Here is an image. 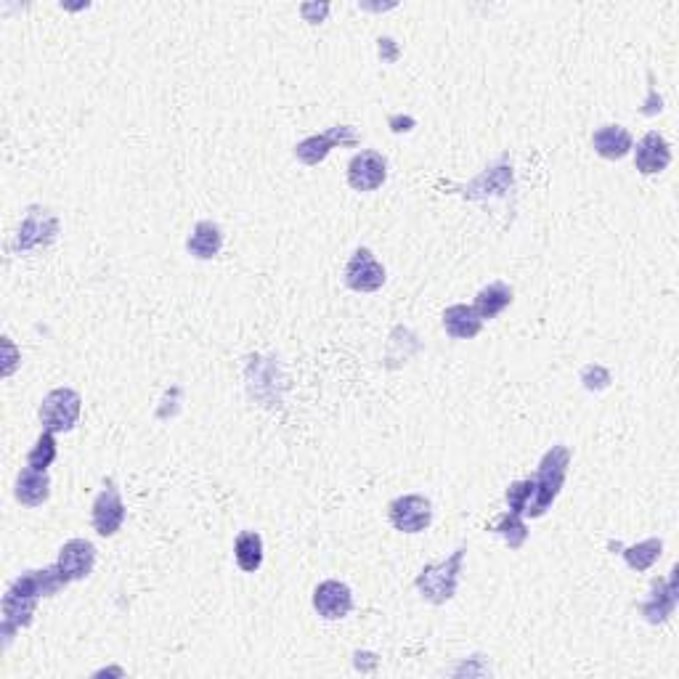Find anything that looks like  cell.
<instances>
[{
  "label": "cell",
  "mask_w": 679,
  "mask_h": 679,
  "mask_svg": "<svg viewBox=\"0 0 679 679\" xmlns=\"http://www.w3.org/2000/svg\"><path fill=\"white\" fill-rule=\"evenodd\" d=\"M67 584L69 581L64 579L56 565L43 568V571H27L19 579L11 581V587L3 595V634L11 637L16 629L30 626L40 597H54Z\"/></svg>",
  "instance_id": "1"
},
{
  "label": "cell",
  "mask_w": 679,
  "mask_h": 679,
  "mask_svg": "<svg viewBox=\"0 0 679 679\" xmlns=\"http://www.w3.org/2000/svg\"><path fill=\"white\" fill-rule=\"evenodd\" d=\"M568 465H571V449L568 446H552L544 459L539 462V470L534 475V496L528 504L526 515L528 518H542L544 512L550 510L552 502L557 499L560 489H563L565 475H568Z\"/></svg>",
  "instance_id": "2"
},
{
  "label": "cell",
  "mask_w": 679,
  "mask_h": 679,
  "mask_svg": "<svg viewBox=\"0 0 679 679\" xmlns=\"http://www.w3.org/2000/svg\"><path fill=\"white\" fill-rule=\"evenodd\" d=\"M465 547L454 550V555L443 563H430L422 568L417 576V589L420 595L433 605L449 603L451 597L457 595L459 587V573H462V560H465Z\"/></svg>",
  "instance_id": "3"
},
{
  "label": "cell",
  "mask_w": 679,
  "mask_h": 679,
  "mask_svg": "<svg viewBox=\"0 0 679 679\" xmlns=\"http://www.w3.org/2000/svg\"><path fill=\"white\" fill-rule=\"evenodd\" d=\"M83 412V398L72 388L51 390L40 404V425L48 433H69Z\"/></svg>",
  "instance_id": "4"
},
{
  "label": "cell",
  "mask_w": 679,
  "mask_h": 679,
  "mask_svg": "<svg viewBox=\"0 0 679 679\" xmlns=\"http://www.w3.org/2000/svg\"><path fill=\"white\" fill-rule=\"evenodd\" d=\"M388 518L401 534H422L433 523V504L420 494L398 496L388 504Z\"/></svg>",
  "instance_id": "5"
},
{
  "label": "cell",
  "mask_w": 679,
  "mask_h": 679,
  "mask_svg": "<svg viewBox=\"0 0 679 679\" xmlns=\"http://www.w3.org/2000/svg\"><path fill=\"white\" fill-rule=\"evenodd\" d=\"M359 144V133L351 128V125H335L329 128L327 133H319V136H311L306 141H300L295 146V157H298L303 165H319V162L327 160V154L337 146H356Z\"/></svg>",
  "instance_id": "6"
},
{
  "label": "cell",
  "mask_w": 679,
  "mask_h": 679,
  "mask_svg": "<svg viewBox=\"0 0 679 679\" xmlns=\"http://www.w3.org/2000/svg\"><path fill=\"white\" fill-rule=\"evenodd\" d=\"M345 284L353 292H377L385 284V266L369 247H359L345 266Z\"/></svg>",
  "instance_id": "7"
},
{
  "label": "cell",
  "mask_w": 679,
  "mask_h": 679,
  "mask_svg": "<svg viewBox=\"0 0 679 679\" xmlns=\"http://www.w3.org/2000/svg\"><path fill=\"white\" fill-rule=\"evenodd\" d=\"M91 523L99 536H115L125 523V502L115 483L107 481L101 494L93 499Z\"/></svg>",
  "instance_id": "8"
},
{
  "label": "cell",
  "mask_w": 679,
  "mask_h": 679,
  "mask_svg": "<svg viewBox=\"0 0 679 679\" xmlns=\"http://www.w3.org/2000/svg\"><path fill=\"white\" fill-rule=\"evenodd\" d=\"M388 178V162L380 152L364 149L348 162V186L353 191H377Z\"/></svg>",
  "instance_id": "9"
},
{
  "label": "cell",
  "mask_w": 679,
  "mask_h": 679,
  "mask_svg": "<svg viewBox=\"0 0 679 679\" xmlns=\"http://www.w3.org/2000/svg\"><path fill=\"white\" fill-rule=\"evenodd\" d=\"M313 608L321 618L327 621H337V618H345L353 611V592L348 584L335 579L321 581L319 587L313 589Z\"/></svg>",
  "instance_id": "10"
},
{
  "label": "cell",
  "mask_w": 679,
  "mask_h": 679,
  "mask_svg": "<svg viewBox=\"0 0 679 679\" xmlns=\"http://www.w3.org/2000/svg\"><path fill=\"white\" fill-rule=\"evenodd\" d=\"M672 165V146L661 133L650 130L642 136V141L634 149V168L640 170L642 176H656L664 173Z\"/></svg>",
  "instance_id": "11"
},
{
  "label": "cell",
  "mask_w": 679,
  "mask_h": 679,
  "mask_svg": "<svg viewBox=\"0 0 679 679\" xmlns=\"http://www.w3.org/2000/svg\"><path fill=\"white\" fill-rule=\"evenodd\" d=\"M93 565H96V547L85 539H72L64 544L59 550V560H56V568L67 581L88 579L93 573Z\"/></svg>",
  "instance_id": "12"
},
{
  "label": "cell",
  "mask_w": 679,
  "mask_h": 679,
  "mask_svg": "<svg viewBox=\"0 0 679 679\" xmlns=\"http://www.w3.org/2000/svg\"><path fill=\"white\" fill-rule=\"evenodd\" d=\"M677 568L669 573V579H656L653 581V592L642 603V616L648 624H664L669 621L677 608Z\"/></svg>",
  "instance_id": "13"
},
{
  "label": "cell",
  "mask_w": 679,
  "mask_h": 679,
  "mask_svg": "<svg viewBox=\"0 0 679 679\" xmlns=\"http://www.w3.org/2000/svg\"><path fill=\"white\" fill-rule=\"evenodd\" d=\"M16 502L24 504V507H40V504L48 502L51 496V478H48L46 470H35V467H22L19 475H16L14 486Z\"/></svg>",
  "instance_id": "14"
},
{
  "label": "cell",
  "mask_w": 679,
  "mask_h": 679,
  "mask_svg": "<svg viewBox=\"0 0 679 679\" xmlns=\"http://www.w3.org/2000/svg\"><path fill=\"white\" fill-rule=\"evenodd\" d=\"M592 146L595 152L603 157V160H624L626 154L634 149L632 133L621 125H603V128L595 130L592 136Z\"/></svg>",
  "instance_id": "15"
},
{
  "label": "cell",
  "mask_w": 679,
  "mask_h": 679,
  "mask_svg": "<svg viewBox=\"0 0 679 679\" xmlns=\"http://www.w3.org/2000/svg\"><path fill=\"white\" fill-rule=\"evenodd\" d=\"M443 329L454 340H473L481 335L483 319L475 313L473 306H449L443 311Z\"/></svg>",
  "instance_id": "16"
},
{
  "label": "cell",
  "mask_w": 679,
  "mask_h": 679,
  "mask_svg": "<svg viewBox=\"0 0 679 679\" xmlns=\"http://www.w3.org/2000/svg\"><path fill=\"white\" fill-rule=\"evenodd\" d=\"M223 247V231L218 223L199 221L186 239V250L199 260H213Z\"/></svg>",
  "instance_id": "17"
},
{
  "label": "cell",
  "mask_w": 679,
  "mask_h": 679,
  "mask_svg": "<svg viewBox=\"0 0 679 679\" xmlns=\"http://www.w3.org/2000/svg\"><path fill=\"white\" fill-rule=\"evenodd\" d=\"M512 303V287L504 282H491L489 287H483L478 295H475V313L486 319H496L504 308Z\"/></svg>",
  "instance_id": "18"
},
{
  "label": "cell",
  "mask_w": 679,
  "mask_h": 679,
  "mask_svg": "<svg viewBox=\"0 0 679 679\" xmlns=\"http://www.w3.org/2000/svg\"><path fill=\"white\" fill-rule=\"evenodd\" d=\"M234 557H237V565L245 573L260 571V565H263V539H260L258 531H242L237 536Z\"/></svg>",
  "instance_id": "19"
},
{
  "label": "cell",
  "mask_w": 679,
  "mask_h": 679,
  "mask_svg": "<svg viewBox=\"0 0 679 679\" xmlns=\"http://www.w3.org/2000/svg\"><path fill=\"white\" fill-rule=\"evenodd\" d=\"M664 552V542L661 539H645V542L634 544V547H626L624 560L632 571H648L653 568L658 557Z\"/></svg>",
  "instance_id": "20"
},
{
  "label": "cell",
  "mask_w": 679,
  "mask_h": 679,
  "mask_svg": "<svg viewBox=\"0 0 679 679\" xmlns=\"http://www.w3.org/2000/svg\"><path fill=\"white\" fill-rule=\"evenodd\" d=\"M491 531L504 536V542L510 544V550H520L528 539V528H526V523H523V515H515V512L502 515V518L496 520Z\"/></svg>",
  "instance_id": "21"
},
{
  "label": "cell",
  "mask_w": 679,
  "mask_h": 679,
  "mask_svg": "<svg viewBox=\"0 0 679 679\" xmlns=\"http://www.w3.org/2000/svg\"><path fill=\"white\" fill-rule=\"evenodd\" d=\"M54 459H56V438L54 433L43 430L38 441H35V446H32V451L27 454V465L35 467V470H48V467L54 465Z\"/></svg>",
  "instance_id": "22"
},
{
  "label": "cell",
  "mask_w": 679,
  "mask_h": 679,
  "mask_svg": "<svg viewBox=\"0 0 679 679\" xmlns=\"http://www.w3.org/2000/svg\"><path fill=\"white\" fill-rule=\"evenodd\" d=\"M504 496H507L510 512H515V515H526L528 504H531V496H534V478L515 481Z\"/></svg>",
  "instance_id": "23"
},
{
  "label": "cell",
  "mask_w": 679,
  "mask_h": 679,
  "mask_svg": "<svg viewBox=\"0 0 679 679\" xmlns=\"http://www.w3.org/2000/svg\"><path fill=\"white\" fill-rule=\"evenodd\" d=\"M51 218H54V215H48V213L43 215V218H40V215H30V218L22 223V229H19V242H22L24 250H30V247H38V245H46V242H43V237H38V231H40V226H43L46 221H51Z\"/></svg>",
  "instance_id": "24"
},
{
  "label": "cell",
  "mask_w": 679,
  "mask_h": 679,
  "mask_svg": "<svg viewBox=\"0 0 679 679\" xmlns=\"http://www.w3.org/2000/svg\"><path fill=\"white\" fill-rule=\"evenodd\" d=\"M581 382L587 390H605L611 385V372L600 364H589L584 372H581Z\"/></svg>",
  "instance_id": "25"
},
{
  "label": "cell",
  "mask_w": 679,
  "mask_h": 679,
  "mask_svg": "<svg viewBox=\"0 0 679 679\" xmlns=\"http://www.w3.org/2000/svg\"><path fill=\"white\" fill-rule=\"evenodd\" d=\"M390 125H414V120H409V117H406V120H398V117H393V120H390ZM401 130H404V128H398V133H401Z\"/></svg>",
  "instance_id": "26"
}]
</instances>
